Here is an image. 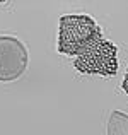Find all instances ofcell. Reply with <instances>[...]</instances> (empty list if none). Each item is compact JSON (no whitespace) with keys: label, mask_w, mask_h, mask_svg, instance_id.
<instances>
[{"label":"cell","mask_w":128,"mask_h":135,"mask_svg":"<svg viewBox=\"0 0 128 135\" xmlns=\"http://www.w3.org/2000/svg\"><path fill=\"white\" fill-rule=\"evenodd\" d=\"M27 67V50L14 36H0V82L19 79Z\"/></svg>","instance_id":"obj_3"},{"label":"cell","mask_w":128,"mask_h":135,"mask_svg":"<svg viewBox=\"0 0 128 135\" xmlns=\"http://www.w3.org/2000/svg\"><path fill=\"white\" fill-rule=\"evenodd\" d=\"M75 69L80 74H97V75L111 77L118 72V60H116V46L111 41L97 40L84 50L75 58Z\"/></svg>","instance_id":"obj_2"},{"label":"cell","mask_w":128,"mask_h":135,"mask_svg":"<svg viewBox=\"0 0 128 135\" xmlns=\"http://www.w3.org/2000/svg\"><path fill=\"white\" fill-rule=\"evenodd\" d=\"M123 91H125V94H128V72H126L125 79H123Z\"/></svg>","instance_id":"obj_4"},{"label":"cell","mask_w":128,"mask_h":135,"mask_svg":"<svg viewBox=\"0 0 128 135\" xmlns=\"http://www.w3.org/2000/svg\"><path fill=\"white\" fill-rule=\"evenodd\" d=\"M101 40V27L89 16H63L60 19L58 51L63 55H80L87 46Z\"/></svg>","instance_id":"obj_1"}]
</instances>
